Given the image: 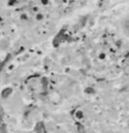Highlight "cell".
<instances>
[{
    "instance_id": "obj_1",
    "label": "cell",
    "mask_w": 129,
    "mask_h": 133,
    "mask_svg": "<svg viewBox=\"0 0 129 133\" xmlns=\"http://www.w3.org/2000/svg\"><path fill=\"white\" fill-rule=\"evenodd\" d=\"M78 130H79V132L80 133H86L85 128H84V127H83V125H81V124H79V125H78Z\"/></svg>"
}]
</instances>
